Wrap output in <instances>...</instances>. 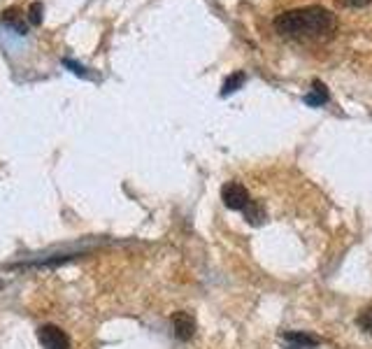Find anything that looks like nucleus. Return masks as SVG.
Listing matches in <instances>:
<instances>
[{
  "instance_id": "1",
  "label": "nucleus",
  "mask_w": 372,
  "mask_h": 349,
  "mask_svg": "<svg viewBox=\"0 0 372 349\" xmlns=\"http://www.w3.org/2000/svg\"><path fill=\"white\" fill-rule=\"evenodd\" d=\"M333 24V14L323 7H302V10H291L279 14L275 19V28L286 37L293 40H302V37H321L326 33H331Z\"/></svg>"
},
{
  "instance_id": "2",
  "label": "nucleus",
  "mask_w": 372,
  "mask_h": 349,
  "mask_svg": "<svg viewBox=\"0 0 372 349\" xmlns=\"http://www.w3.org/2000/svg\"><path fill=\"white\" fill-rule=\"evenodd\" d=\"M37 338H40V345L44 349H70V338L63 329H58L54 324H47L37 331Z\"/></svg>"
},
{
  "instance_id": "3",
  "label": "nucleus",
  "mask_w": 372,
  "mask_h": 349,
  "mask_svg": "<svg viewBox=\"0 0 372 349\" xmlns=\"http://www.w3.org/2000/svg\"><path fill=\"white\" fill-rule=\"evenodd\" d=\"M222 201L229 210H245L252 198H249V191L240 182H229L222 189Z\"/></svg>"
},
{
  "instance_id": "4",
  "label": "nucleus",
  "mask_w": 372,
  "mask_h": 349,
  "mask_svg": "<svg viewBox=\"0 0 372 349\" xmlns=\"http://www.w3.org/2000/svg\"><path fill=\"white\" fill-rule=\"evenodd\" d=\"M172 329L177 340H191L195 333V319L188 312H174L172 315Z\"/></svg>"
},
{
  "instance_id": "5",
  "label": "nucleus",
  "mask_w": 372,
  "mask_h": 349,
  "mask_svg": "<svg viewBox=\"0 0 372 349\" xmlns=\"http://www.w3.org/2000/svg\"><path fill=\"white\" fill-rule=\"evenodd\" d=\"M245 219L252 226H258V224H263V219H265V210L261 208V203H256V201H249V205L245 210Z\"/></svg>"
},
{
  "instance_id": "6",
  "label": "nucleus",
  "mask_w": 372,
  "mask_h": 349,
  "mask_svg": "<svg viewBox=\"0 0 372 349\" xmlns=\"http://www.w3.org/2000/svg\"><path fill=\"white\" fill-rule=\"evenodd\" d=\"M328 101V91H326V87L321 84V82H314L312 84V94H307L305 96V103L307 105H321V103H326Z\"/></svg>"
},
{
  "instance_id": "7",
  "label": "nucleus",
  "mask_w": 372,
  "mask_h": 349,
  "mask_svg": "<svg viewBox=\"0 0 372 349\" xmlns=\"http://www.w3.org/2000/svg\"><path fill=\"white\" fill-rule=\"evenodd\" d=\"M284 340L293 343L291 347H314L319 343L314 336H307V333H284Z\"/></svg>"
},
{
  "instance_id": "8",
  "label": "nucleus",
  "mask_w": 372,
  "mask_h": 349,
  "mask_svg": "<svg viewBox=\"0 0 372 349\" xmlns=\"http://www.w3.org/2000/svg\"><path fill=\"white\" fill-rule=\"evenodd\" d=\"M3 21H5L7 26H12L14 30H21V33H24V30H26L24 19H21V12H19V10H14V7L3 14Z\"/></svg>"
},
{
  "instance_id": "9",
  "label": "nucleus",
  "mask_w": 372,
  "mask_h": 349,
  "mask_svg": "<svg viewBox=\"0 0 372 349\" xmlns=\"http://www.w3.org/2000/svg\"><path fill=\"white\" fill-rule=\"evenodd\" d=\"M245 72H235V75H231L229 80L224 82V89H222V96H229V94H233V91H238L242 84H245Z\"/></svg>"
},
{
  "instance_id": "10",
  "label": "nucleus",
  "mask_w": 372,
  "mask_h": 349,
  "mask_svg": "<svg viewBox=\"0 0 372 349\" xmlns=\"http://www.w3.org/2000/svg\"><path fill=\"white\" fill-rule=\"evenodd\" d=\"M356 324H359L361 329L368 333V336H372V307L363 310V312L356 317Z\"/></svg>"
},
{
  "instance_id": "11",
  "label": "nucleus",
  "mask_w": 372,
  "mask_h": 349,
  "mask_svg": "<svg viewBox=\"0 0 372 349\" xmlns=\"http://www.w3.org/2000/svg\"><path fill=\"white\" fill-rule=\"evenodd\" d=\"M40 12H42V5H33L30 7V21H35V24H40Z\"/></svg>"
},
{
  "instance_id": "12",
  "label": "nucleus",
  "mask_w": 372,
  "mask_h": 349,
  "mask_svg": "<svg viewBox=\"0 0 372 349\" xmlns=\"http://www.w3.org/2000/svg\"><path fill=\"white\" fill-rule=\"evenodd\" d=\"M342 5H347V7H361V5H368L370 0H340Z\"/></svg>"
},
{
  "instance_id": "13",
  "label": "nucleus",
  "mask_w": 372,
  "mask_h": 349,
  "mask_svg": "<svg viewBox=\"0 0 372 349\" xmlns=\"http://www.w3.org/2000/svg\"><path fill=\"white\" fill-rule=\"evenodd\" d=\"M0 286H3V284H0Z\"/></svg>"
}]
</instances>
